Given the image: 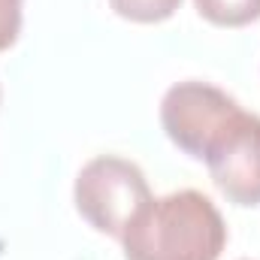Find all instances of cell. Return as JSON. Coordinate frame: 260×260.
Here are the masks:
<instances>
[{"mask_svg": "<svg viewBox=\"0 0 260 260\" xmlns=\"http://www.w3.org/2000/svg\"><path fill=\"white\" fill-rule=\"evenodd\" d=\"M124 260H218L227 224L218 206L200 191L151 200L121 233Z\"/></svg>", "mask_w": 260, "mask_h": 260, "instance_id": "1", "label": "cell"}, {"mask_svg": "<svg viewBox=\"0 0 260 260\" xmlns=\"http://www.w3.org/2000/svg\"><path fill=\"white\" fill-rule=\"evenodd\" d=\"M73 200L79 215L100 233L121 239L127 224L154 200L145 173L118 154H100L88 160L79 176Z\"/></svg>", "mask_w": 260, "mask_h": 260, "instance_id": "2", "label": "cell"}, {"mask_svg": "<svg viewBox=\"0 0 260 260\" xmlns=\"http://www.w3.org/2000/svg\"><path fill=\"white\" fill-rule=\"evenodd\" d=\"M215 188L236 206H260V115L242 106L203 154Z\"/></svg>", "mask_w": 260, "mask_h": 260, "instance_id": "3", "label": "cell"}, {"mask_svg": "<svg viewBox=\"0 0 260 260\" xmlns=\"http://www.w3.org/2000/svg\"><path fill=\"white\" fill-rule=\"evenodd\" d=\"M236 109L239 103L209 82H179L160 100V124L185 154L203 160L209 142Z\"/></svg>", "mask_w": 260, "mask_h": 260, "instance_id": "4", "label": "cell"}, {"mask_svg": "<svg viewBox=\"0 0 260 260\" xmlns=\"http://www.w3.org/2000/svg\"><path fill=\"white\" fill-rule=\"evenodd\" d=\"M194 6L218 27H245L260 18V0H194Z\"/></svg>", "mask_w": 260, "mask_h": 260, "instance_id": "5", "label": "cell"}, {"mask_svg": "<svg viewBox=\"0 0 260 260\" xmlns=\"http://www.w3.org/2000/svg\"><path fill=\"white\" fill-rule=\"evenodd\" d=\"M109 6L136 24H157L176 15V9L182 6V0H109Z\"/></svg>", "mask_w": 260, "mask_h": 260, "instance_id": "6", "label": "cell"}, {"mask_svg": "<svg viewBox=\"0 0 260 260\" xmlns=\"http://www.w3.org/2000/svg\"><path fill=\"white\" fill-rule=\"evenodd\" d=\"M21 34V0H0V52L15 46Z\"/></svg>", "mask_w": 260, "mask_h": 260, "instance_id": "7", "label": "cell"}]
</instances>
